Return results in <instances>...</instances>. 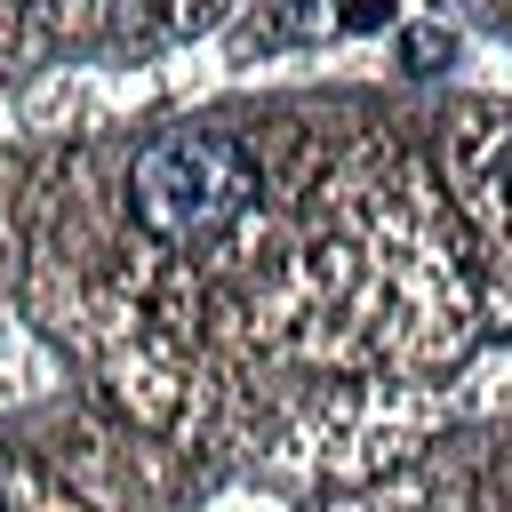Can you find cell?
Wrapping results in <instances>:
<instances>
[{
  "label": "cell",
  "mask_w": 512,
  "mask_h": 512,
  "mask_svg": "<svg viewBox=\"0 0 512 512\" xmlns=\"http://www.w3.org/2000/svg\"><path fill=\"white\" fill-rule=\"evenodd\" d=\"M256 200V152L224 128H168L128 168V208L160 240H208Z\"/></svg>",
  "instance_id": "6da1fadb"
},
{
  "label": "cell",
  "mask_w": 512,
  "mask_h": 512,
  "mask_svg": "<svg viewBox=\"0 0 512 512\" xmlns=\"http://www.w3.org/2000/svg\"><path fill=\"white\" fill-rule=\"evenodd\" d=\"M496 184H504V200H512V152H504V176H496Z\"/></svg>",
  "instance_id": "7a4b0ae2"
}]
</instances>
